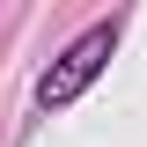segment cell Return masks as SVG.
I'll list each match as a JSON object with an SVG mask.
<instances>
[{
	"instance_id": "obj_1",
	"label": "cell",
	"mask_w": 147,
	"mask_h": 147,
	"mask_svg": "<svg viewBox=\"0 0 147 147\" xmlns=\"http://www.w3.org/2000/svg\"><path fill=\"white\" fill-rule=\"evenodd\" d=\"M110 44H118V22H96L88 37H81V44H74L66 59H59L52 74H44V88H37V103L44 110H59V103H74V96L88 88L96 74H103V59H110Z\"/></svg>"
}]
</instances>
